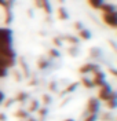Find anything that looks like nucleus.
<instances>
[{"instance_id": "30", "label": "nucleus", "mask_w": 117, "mask_h": 121, "mask_svg": "<svg viewBox=\"0 0 117 121\" xmlns=\"http://www.w3.org/2000/svg\"><path fill=\"white\" fill-rule=\"evenodd\" d=\"M6 118H4V114H0V121H4Z\"/></svg>"}, {"instance_id": "9", "label": "nucleus", "mask_w": 117, "mask_h": 121, "mask_svg": "<svg viewBox=\"0 0 117 121\" xmlns=\"http://www.w3.org/2000/svg\"><path fill=\"white\" fill-rule=\"evenodd\" d=\"M40 3H41V8L46 11V14H51L52 13V8L50 6V1L48 0H40Z\"/></svg>"}, {"instance_id": "17", "label": "nucleus", "mask_w": 117, "mask_h": 121, "mask_svg": "<svg viewBox=\"0 0 117 121\" xmlns=\"http://www.w3.org/2000/svg\"><path fill=\"white\" fill-rule=\"evenodd\" d=\"M47 66H48V60L43 59V60H40V62H39V68L40 69H46Z\"/></svg>"}, {"instance_id": "8", "label": "nucleus", "mask_w": 117, "mask_h": 121, "mask_svg": "<svg viewBox=\"0 0 117 121\" xmlns=\"http://www.w3.org/2000/svg\"><path fill=\"white\" fill-rule=\"evenodd\" d=\"M101 10L103 11V14H106V13H114V11H116V7H114V4L103 3L101 6Z\"/></svg>"}, {"instance_id": "15", "label": "nucleus", "mask_w": 117, "mask_h": 121, "mask_svg": "<svg viewBox=\"0 0 117 121\" xmlns=\"http://www.w3.org/2000/svg\"><path fill=\"white\" fill-rule=\"evenodd\" d=\"M17 117H19V118H28L29 117V113L28 112H25V110H18L15 113Z\"/></svg>"}, {"instance_id": "24", "label": "nucleus", "mask_w": 117, "mask_h": 121, "mask_svg": "<svg viewBox=\"0 0 117 121\" xmlns=\"http://www.w3.org/2000/svg\"><path fill=\"white\" fill-rule=\"evenodd\" d=\"M69 54H70V55H77V54H78L77 48H70V50H69Z\"/></svg>"}, {"instance_id": "6", "label": "nucleus", "mask_w": 117, "mask_h": 121, "mask_svg": "<svg viewBox=\"0 0 117 121\" xmlns=\"http://www.w3.org/2000/svg\"><path fill=\"white\" fill-rule=\"evenodd\" d=\"M94 84V87H102L105 83V73L101 72V70H96V72H94V78L91 80Z\"/></svg>"}, {"instance_id": "31", "label": "nucleus", "mask_w": 117, "mask_h": 121, "mask_svg": "<svg viewBox=\"0 0 117 121\" xmlns=\"http://www.w3.org/2000/svg\"><path fill=\"white\" fill-rule=\"evenodd\" d=\"M63 121H74L73 118H66V120H63Z\"/></svg>"}, {"instance_id": "33", "label": "nucleus", "mask_w": 117, "mask_h": 121, "mask_svg": "<svg viewBox=\"0 0 117 121\" xmlns=\"http://www.w3.org/2000/svg\"><path fill=\"white\" fill-rule=\"evenodd\" d=\"M61 1H63V0H61Z\"/></svg>"}, {"instance_id": "21", "label": "nucleus", "mask_w": 117, "mask_h": 121, "mask_svg": "<svg viewBox=\"0 0 117 121\" xmlns=\"http://www.w3.org/2000/svg\"><path fill=\"white\" fill-rule=\"evenodd\" d=\"M39 107V103L35 100V102H32V106H30V109H29V112H33V110H36Z\"/></svg>"}, {"instance_id": "28", "label": "nucleus", "mask_w": 117, "mask_h": 121, "mask_svg": "<svg viewBox=\"0 0 117 121\" xmlns=\"http://www.w3.org/2000/svg\"><path fill=\"white\" fill-rule=\"evenodd\" d=\"M3 99H4V95H3V92H1V91H0V103H1V102H3Z\"/></svg>"}, {"instance_id": "32", "label": "nucleus", "mask_w": 117, "mask_h": 121, "mask_svg": "<svg viewBox=\"0 0 117 121\" xmlns=\"http://www.w3.org/2000/svg\"><path fill=\"white\" fill-rule=\"evenodd\" d=\"M26 121H35V120H32V118H28V120H26Z\"/></svg>"}, {"instance_id": "5", "label": "nucleus", "mask_w": 117, "mask_h": 121, "mask_svg": "<svg viewBox=\"0 0 117 121\" xmlns=\"http://www.w3.org/2000/svg\"><path fill=\"white\" fill-rule=\"evenodd\" d=\"M99 109V102L95 98H90L87 102V114H96Z\"/></svg>"}, {"instance_id": "12", "label": "nucleus", "mask_w": 117, "mask_h": 121, "mask_svg": "<svg viewBox=\"0 0 117 121\" xmlns=\"http://www.w3.org/2000/svg\"><path fill=\"white\" fill-rule=\"evenodd\" d=\"M88 3L94 8H101V6L103 4V0H88Z\"/></svg>"}, {"instance_id": "1", "label": "nucleus", "mask_w": 117, "mask_h": 121, "mask_svg": "<svg viewBox=\"0 0 117 121\" xmlns=\"http://www.w3.org/2000/svg\"><path fill=\"white\" fill-rule=\"evenodd\" d=\"M98 96H99L101 100L106 102V100H109V99H112V98H116V92H113V91L110 90V87L108 84H103L102 87H99Z\"/></svg>"}, {"instance_id": "4", "label": "nucleus", "mask_w": 117, "mask_h": 121, "mask_svg": "<svg viewBox=\"0 0 117 121\" xmlns=\"http://www.w3.org/2000/svg\"><path fill=\"white\" fill-rule=\"evenodd\" d=\"M13 41V33L11 30L7 28H0V43H6V44H11Z\"/></svg>"}, {"instance_id": "16", "label": "nucleus", "mask_w": 117, "mask_h": 121, "mask_svg": "<svg viewBox=\"0 0 117 121\" xmlns=\"http://www.w3.org/2000/svg\"><path fill=\"white\" fill-rule=\"evenodd\" d=\"M96 120V114H87L84 121H95Z\"/></svg>"}, {"instance_id": "27", "label": "nucleus", "mask_w": 117, "mask_h": 121, "mask_svg": "<svg viewBox=\"0 0 117 121\" xmlns=\"http://www.w3.org/2000/svg\"><path fill=\"white\" fill-rule=\"evenodd\" d=\"M4 1H6V3H7L8 6H11V4H13V3H14V1H15V0H4Z\"/></svg>"}, {"instance_id": "2", "label": "nucleus", "mask_w": 117, "mask_h": 121, "mask_svg": "<svg viewBox=\"0 0 117 121\" xmlns=\"http://www.w3.org/2000/svg\"><path fill=\"white\" fill-rule=\"evenodd\" d=\"M0 56L7 58V59H15V52H14L11 44L0 43Z\"/></svg>"}, {"instance_id": "26", "label": "nucleus", "mask_w": 117, "mask_h": 121, "mask_svg": "<svg viewBox=\"0 0 117 121\" xmlns=\"http://www.w3.org/2000/svg\"><path fill=\"white\" fill-rule=\"evenodd\" d=\"M54 43H55V45H62V41H61V40H59L58 37H55V39H54Z\"/></svg>"}, {"instance_id": "23", "label": "nucleus", "mask_w": 117, "mask_h": 121, "mask_svg": "<svg viewBox=\"0 0 117 121\" xmlns=\"http://www.w3.org/2000/svg\"><path fill=\"white\" fill-rule=\"evenodd\" d=\"M74 26H76V29L77 30H81L83 28H84V25H83L81 22H74Z\"/></svg>"}, {"instance_id": "22", "label": "nucleus", "mask_w": 117, "mask_h": 121, "mask_svg": "<svg viewBox=\"0 0 117 121\" xmlns=\"http://www.w3.org/2000/svg\"><path fill=\"white\" fill-rule=\"evenodd\" d=\"M6 76H7V70L0 68V78H3V77H6Z\"/></svg>"}, {"instance_id": "18", "label": "nucleus", "mask_w": 117, "mask_h": 121, "mask_svg": "<svg viewBox=\"0 0 117 121\" xmlns=\"http://www.w3.org/2000/svg\"><path fill=\"white\" fill-rule=\"evenodd\" d=\"M26 96H28V95H26L25 92H21V94H19V95L17 96V100H19V102H22V100H25V99H26Z\"/></svg>"}, {"instance_id": "14", "label": "nucleus", "mask_w": 117, "mask_h": 121, "mask_svg": "<svg viewBox=\"0 0 117 121\" xmlns=\"http://www.w3.org/2000/svg\"><path fill=\"white\" fill-rule=\"evenodd\" d=\"M81 83H83V85H84L86 88H88V90H90V88H94L92 81H91V80H88V78H86V77H84V78H81Z\"/></svg>"}, {"instance_id": "3", "label": "nucleus", "mask_w": 117, "mask_h": 121, "mask_svg": "<svg viewBox=\"0 0 117 121\" xmlns=\"http://www.w3.org/2000/svg\"><path fill=\"white\" fill-rule=\"evenodd\" d=\"M102 19L106 25H109L110 28H116L117 26V13H106L102 15Z\"/></svg>"}, {"instance_id": "29", "label": "nucleus", "mask_w": 117, "mask_h": 121, "mask_svg": "<svg viewBox=\"0 0 117 121\" xmlns=\"http://www.w3.org/2000/svg\"><path fill=\"white\" fill-rule=\"evenodd\" d=\"M39 113H40V114H46L47 110H46V109H41V110H39Z\"/></svg>"}, {"instance_id": "10", "label": "nucleus", "mask_w": 117, "mask_h": 121, "mask_svg": "<svg viewBox=\"0 0 117 121\" xmlns=\"http://www.w3.org/2000/svg\"><path fill=\"white\" fill-rule=\"evenodd\" d=\"M80 37L84 39V40H90V39H91V33H90V30L86 29V28H83V29L80 30Z\"/></svg>"}, {"instance_id": "11", "label": "nucleus", "mask_w": 117, "mask_h": 121, "mask_svg": "<svg viewBox=\"0 0 117 121\" xmlns=\"http://www.w3.org/2000/svg\"><path fill=\"white\" fill-rule=\"evenodd\" d=\"M58 17H59L61 19H68V18H69V14L66 13V10L63 7H59L58 8Z\"/></svg>"}, {"instance_id": "7", "label": "nucleus", "mask_w": 117, "mask_h": 121, "mask_svg": "<svg viewBox=\"0 0 117 121\" xmlns=\"http://www.w3.org/2000/svg\"><path fill=\"white\" fill-rule=\"evenodd\" d=\"M96 70H99L98 65H95V63H87V65H83L80 68V73H83V74L84 73H94Z\"/></svg>"}, {"instance_id": "20", "label": "nucleus", "mask_w": 117, "mask_h": 121, "mask_svg": "<svg viewBox=\"0 0 117 121\" xmlns=\"http://www.w3.org/2000/svg\"><path fill=\"white\" fill-rule=\"evenodd\" d=\"M68 40H69L70 43H73V44H77V43H78V39L77 37H73V36H68Z\"/></svg>"}, {"instance_id": "19", "label": "nucleus", "mask_w": 117, "mask_h": 121, "mask_svg": "<svg viewBox=\"0 0 117 121\" xmlns=\"http://www.w3.org/2000/svg\"><path fill=\"white\" fill-rule=\"evenodd\" d=\"M50 55L54 56V58H58V56H59V52H58L55 48H52V50H50Z\"/></svg>"}, {"instance_id": "13", "label": "nucleus", "mask_w": 117, "mask_h": 121, "mask_svg": "<svg viewBox=\"0 0 117 121\" xmlns=\"http://www.w3.org/2000/svg\"><path fill=\"white\" fill-rule=\"evenodd\" d=\"M13 21V13H11V8H6V23H11Z\"/></svg>"}, {"instance_id": "25", "label": "nucleus", "mask_w": 117, "mask_h": 121, "mask_svg": "<svg viewBox=\"0 0 117 121\" xmlns=\"http://www.w3.org/2000/svg\"><path fill=\"white\" fill-rule=\"evenodd\" d=\"M74 88H76V84H72V85H69V88L65 91V92H70V91H73Z\"/></svg>"}]
</instances>
